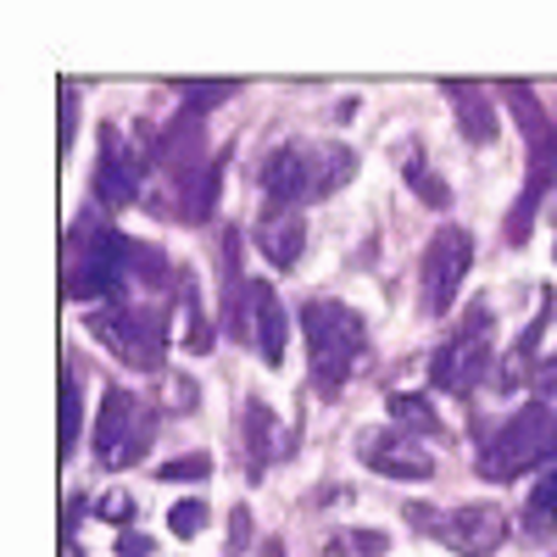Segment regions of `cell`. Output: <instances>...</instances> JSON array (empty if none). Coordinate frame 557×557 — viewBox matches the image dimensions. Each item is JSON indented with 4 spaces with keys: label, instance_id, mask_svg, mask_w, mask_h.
<instances>
[{
    "label": "cell",
    "instance_id": "ac0fdd59",
    "mask_svg": "<svg viewBox=\"0 0 557 557\" xmlns=\"http://www.w3.org/2000/svg\"><path fill=\"white\" fill-rule=\"evenodd\" d=\"M178 307H184V346L207 351L212 330H207V312H201V296H196V278H184V273H178Z\"/></svg>",
    "mask_w": 557,
    "mask_h": 557
},
{
    "label": "cell",
    "instance_id": "5bb4252c",
    "mask_svg": "<svg viewBox=\"0 0 557 557\" xmlns=\"http://www.w3.org/2000/svg\"><path fill=\"white\" fill-rule=\"evenodd\" d=\"M446 101H451V117H457L462 139H469V146H491L502 117H496V101L485 96V89L462 78V84H446Z\"/></svg>",
    "mask_w": 557,
    "mask_h": 557
},
{
    "label": "cell",
    "instance_id": "7402d4cb",
    "mask_svg": "<svg viewBox=\"0 0 557 557\" xmlns=\"http://www.w3.org/2000/svg\"><path fill=\"white\" fill-rule=\"evenodd\" d=\"M168 530H173L178 541L201 535V530H207V502H178L173 513H168Z\"/></svg>",
    "mask_w": 557,
    "mask_h": 557
},
{
    "label": "cell",
    "instance_id": "30bf717a",
    "mask_svg": "<svg viewBox=\"0 0 557 557\" xmlns=\"http://www.w3.org/2000/svg\"><path fill=\"white\" fill-rule=\"evenodd\" d=\"M357 451H362V462L374 474H385V480H418L424 485L430 474H435V457L424 451V441H418L412 430H368L362 441H357Z\"/></svg>",
    "mask_w": 557,
    "mask_h": 557
},
{
    "label": "cell",
    "instance_id": "5b68a950",
    "mask_svg": "<svg viewBox=\"0 0 557 557\" xmlns=\"http://www.w3.org/2000/svg\"><path fill=\"white\" fill-rule=\"evenodd\" d=\"M89 335H96L101 346H112L128 368H139V374L162 368V346H168L162 307H146V301H134V296H117V301L96 307V318H89Z\"/></svg>",
    "mask_w": 557,
    "mask_h": 557
},
{
    "label": "cell",
    "instance_id": "9c48e42d",
    "mask_svg": "<svg viewBox=\"0 0 557 557\" xmlns=\"http://www.w3.org/2000/svg\"><path fill=\"white\" fill-rule=\"evenodd\" d=\"M407 519L418 530L441 535L457 557H496L502 541H507V513L496 502H462V507H451V513H441V519L424 513V507H407Z\"/></svg>",
    "mask_w": 557,
    "mask_h": 557
},
{
    "label": "cell",
    "instance_id": "2e32d148",
    "mask_svg": "<svg viewBox=\"0 0 557 557\" xmlns=\"http://www.w3.org/2000/svg\"><path fill=\"white\" fill-rule=\"evenodd\" d=\"M246 457H251V480L268 474V462H273V412L268 401H246Z\"/></svg>",
    "mask_w": 557,
    "mask_h": 557
},
{
    "label": "cell",
    "instance_id": "f546056e",
    "mask_svg": "<svg viewBox=\"0 0 557 557\" xmlns=\"http://www.w3.org/2000/svg\"><path fill=\"white\" fill-rule=\"evenodd\" d=\"M257 557H285V546H278V541H262V552Z\"/></svg>",
    "mask_w": 557,
    "mask_h": 557
},
{
    "label": "cell",
    "instance_id": "484cf974",
    "mask_svg": "<svg viewBox=\"0 0 557 557\" xmlns=\"http://www.w3.org/2000/svg\"><path fill=\"white\" fill-rule=\"evenodd\" d=\"M128 513H134V496H123V491H112V496H101V519H117V524H123Z\"/></svg>",
    "mask_w": 557,
    "mask_h": 557
},
{
    "label": "cell",
    "instance_id": "ffe728a7",
    "mask_svg": "<svg viewBox=\"0 0 557 557\" xmlns=\"http://www.w3.org/2000/svg\"><path fill=\"white\" fill-rule=\"evenodd\" d=\"M391 412H396V424H401V430H412V424H418V430H430V435L441 430L435 418H430V401H424V396H407V391H396V396H391Z\"/></svg>",
    "mask_w": 557,
    "mask_h": 557
},
{
    "label": "cell",
    "instance_id": "9a60e30c",
    "mask_svg": "<svg viewBox=\"0 0 557 557\" xmlns=\"http://www.w3.org/2000/svg\"><path fill=\"white\" fill-rule=\"evenodd\" d=\"M257 251H262L273 268H296L301 251H307V223H301V212H262V223H257Z\"/></svg>",
    "mask_w": 557,
    "mask_h": 557
},
{
    "label": "cell",
    "instance_id": "8992f818",
    "mask_svg": "<svg viewBox=\"0 0 557 557\" xmlns=\"http://www.w3.org/2000/svg\"><path fill=\"white\" fill-rule=\"evenodd\" d=\"M491 341H496V330H491V301H474L469 312H462L457 335H451V341L435 351V362H430L435 391L469 396V391L485 380V368H491Z\"/></svg>",
    "mask_w": 557,
    "mask_h": 557
},
{
    "label": "cell",
    "instance_id": "e0dca14e",
    "mask_svg": "<svg viewBox=\"0 0 557 557\" xmlns=\"http://www.w3.org/2000/svg\"><path fill=\"white\" fill-rule=\"evenodd\" d=\"M524 530L535 541H546L557 530V469H546V480L530 491V513H524Z\"/></svg>",
    "mask_w": 557,
    "mask_h": 557
},
{
    "label": "cell",
    "instance_id": "7c38bea8",
    "mask_svg": "<svg viewBox=\"0 0 557 557\" xmlns=\"http://www.w3.org/2000/svg\"><path fill=\"white\" fill-rule=\"evenodd\" d=\"M89 184H96V201L112 207V212L139 196V151L117 128H101V157H96V178Z\"/></svg>",
    "mask_w": 557,
    "mask_h": 557
},
{
    "label": "cell",
    "instance_id": "6da1fadb",
    "mask_svg": "<svg viewBox=\"0 0 557 557\" xmlns=\"http://www.w3.org/2000/svg\"><path fill=\"white\" fill-rule=\"evenodd\" d=\"M301 335H307V362H312V391L341 396L362 362V346H368L362 312H351L335 296H312L301 307Z\"/></svg>",
    "mask_w": 557,
    "mask_h": 557
},
{
    "label": "cell",
    "instance_id": "603a6c76",
    "mask_svg": "<svg viewBox=\"0 0 557 557\" xmlns=\"http://www.w3.org/2000/svg\"><path fill=\"white\" fill-rule=\"evenodd\" d=\"M335 546H341L346 557H380V552L391 546V535H385V530H346Z\"/></svg>",
    "mask_w": 557,
    "mask_h": 557
},
{
    "label": "cell",
    "instance_id": "7a4b0ae2",
    "mask_svg": "<svg viewBox=\"0 0 557 557\" xmlns=\"http://www.w3.org/2000/svg\"><path fill=\"white\" fill-rule=\"evenodd\" d=\"M151 168L162 173V184L178 196V218L201 223L218 201V162H207V134L201 123L190 117V107H184L151 146Z\"/></svg>",
    "mask_w": 557,
    "mask_h": 557
},
{
    "label": "cell",
    "instance_id": "d4e9b609",
    "mask_svg": "<svg viewBox=\"0 0 557 557\" xmlns=\"http://www.w3.org/2000/svg\"><path fill=\"white\" fill-rule=\"evenodd\" d=\"M184 96H190V107H218V101L235 96V84H228V78H218V84H184Z\"/></svg>",
    "mask_w": 557,
    "mask_h": 557
},
{
    "label": "cell",
    "instance_id": "ba28073f",
    "mask_svg": "<svg viewBox=\"0 0 557 557\" xmlns=\"http://www.w3.org/2000/svg\"><path fill=\"white\" fill-rule=\"evenodd\" d=\"M474 268V235L462 223H446L441 235L424 246V262H418V290H424V312L446 318L457 307V290Z\"/></svg>",
    "mask_w": 557,
    "mask_h": 557
},
{
    "label": "cell",
    "instance_id": "44dd1931",
    "mask_svg": "<svg viewBox=\"0 0 557 557\" xmlns=\"http://www.w3.org/2000/svg\"><path fill=\"white\" fill-rule=\"evenodd\" d=\"M407 178H412V190L424 196L430 207H446V184H441V178H435V173L424 168V157H418V151L407 157Z\"/></svg>",
    "mask_w": 557,
    "mask_h": 557
},
{
    "label": "cell",
    "instance_id": "277c9868",
    "mask_svg": "<svg viewBox=\"0 0 557 557\" xmlns=\"http://www.w3.org/2000/svg\"><path fill=\"white\" fill-rule=\"evenodd\" d=\"M552 435H557V412H552L546 401H524V407L485 441V451H480V480H491V485L519 480L524 469H535V462L552 451Z\"/></svg>",
    "mask_w": 557,
    "mask_h": 557
},
{
    "label": "cell",
    "instance_id": "52a82bcc",
    "mask_svg": "<svg viewBox=\"0 0 557 557\" xmlns=\"http://www.w3.org/2000/svg\"><path fill=\"white\" fill-rule=\"evenodd\" d=\"M151 435H157L151 407L139 396H128L123 385H112L101 396V412H96V462L101 469H134L146 457Z\"/></svg>",
    "mask_w": 557,
    "mask_h": 557
},
{
    "label": "cell",
    "instance_id": "3957f363",
    "mask_svg": "<svg viewBox=\"0 0 557 557\" xmlns=\"http://www.w3.org/2000/svg\"><path fill=\"white\" fill-rule=\"evenodd\" d=\"M128 257H134L128 240H117L112 228H96L89 218H78L73 235H67V246H62L67 296H73V301H96V296L117 301V296L128 290Z\"/></svg>",
    "mask_w": 557,
    "mask_h": 557
},
{
    "label": "cell",
    "instance_id": "8fae6325",
    "mask_svg": "<svg viewBox=\"0 0 557 557\" xmlns=\"http://www.w3.org/2000/svg\"><path fill=\"white\" fill-rule=\"evenodd\" d=\"M262 196H268V212H296V201H318V190H312V146H278L262 162Z\"/></svg>",
    "mask_w": 557,
    "mask_h": 557
},
{
    "label": "cell",
    "instance_id": "f1b7e54d",
    "mask_svg": "<svg viewBox=\"0 0 557 557\" xmlns=\"http://www.w3.org/2000/svg\"><path fill=\"white\" fill-rule=\"evenodd\" d=\"M246 535H251V519H246V513H235V519H228V546H240Z\"/></svg>",
    "mask_w": 557,
    "mask_h": 557
},
{
    "label": "cell",
    "instance_id": "83f0119b",
    "mask_svg": "<svg viewBox=\"0 0 557 557\" xmlns=\"http://www.w3.org/2000/svg\"><path fill=\"white\" fill-rule=\"evenodd\" d=\"M535 391H541V396H552V391H557V357L535 362Z\"/></svg>",
    "mask_w": 557,
    "mask_h": 557
},
{
    "label": "cell",
    "instance_id": "4dcf8cb0",
    "mask_svg": "<svg viewBox=\"0 0 557 557\" xmlns=\"http://www.w3.org/2000/svg\"><path fill=\"white\" fill-rule=\"evenodd\" d=\"M552 457H557V435H552Z\"/></svg>",
    "mask_w": 557,
    "mask_h": 557
},
{
    "label": "cell",
    "instance_id": "d6986e66",
    "mask_svg": "<svg viewBox=\"0 0 557 557\" xmlns=\"http://www.w3.org/2000/svg\"><path fill=\"white\" fill-rule=\"evenodd\" d=\"M78 424H84V396H78V362L62 374V457L78 451Z\"/></svg>",
    "mask_w": 557,
    "mask_h": 557
},
{
    "label": "cell",
    "instance_id": "4316f807",
    "mask_svg": "<svg viewBox=\"0 0 557 557\" xmlns=\"http://www.w3.org/2000/svg\"><path fill=\"white\" fill-rule=\"evenodd\" d=\"M73 123H78V101L73 89H62V146H73Z\"/></svg>",
    "mask_w": 557,
    "mask_h": 557
},
{
    "label": "cell",
    "instance_id": "cb8c5ba5",
    "mask_svg": "<svg viewBox=\"0 0 557 557\" xmlns=\"http://www.w3.org/2000/svg\"><path fill=\"white\" fill-rule=\"evenodd\" d=\"M168 485H178V480H207L212 474V457L207 451H190V457H178V462H162V469H157Z\"/></svg>",
    "mask_w": 557,
    "mask_h": 557
},
{
    "label": "cell",
    "instance_id": "4fadbf2b",
    "mask_svg": "<svg viewBox=\"0 0 557 557\" xmlns=\"http://www.w3.org/2000/svg\"><path fill=\"white\" fill-rule=\"evenodd\" d=\"M251 346L268 368L285 362V346H290V312L268 278H251Z\"/></svg>",
    "mask_w": 557,
    "mask_h": 557
}]
</instances>
